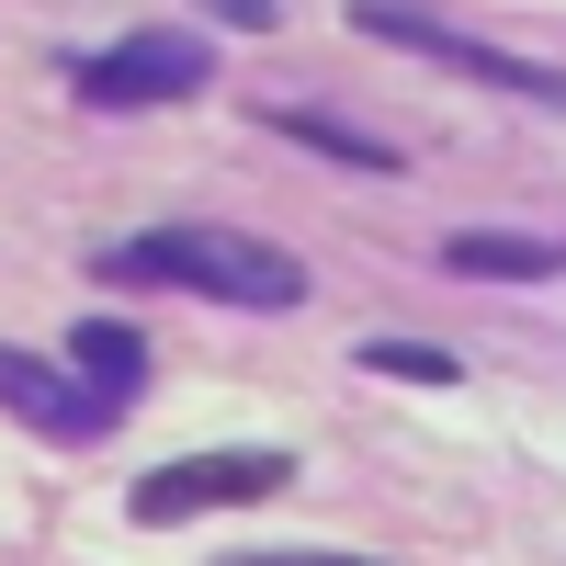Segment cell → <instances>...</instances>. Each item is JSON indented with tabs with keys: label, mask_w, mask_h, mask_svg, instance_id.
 <instances>
[{
	"label": "cell",
	"mask_w": 566,
	"mask_h": 566,
	"mask_svg": "<svg viewBox=\"0 0 566 566\" xmlns=\"http://www.w3.org/2000/svg\"><path fill=\"white\" fill-rule=\"evenodd\" d=\"M114 283H181V295H216V306H306V261H283L250 227H148V239L103 250Z\"/></svg>",
	"instance_id": "6da1fadb"
},
{
	"label": "cell",
	"mask_w": 566,
	"mask_h": 566,
	"mask_svg": "<svg viewBox=\"0 0 566 566\" xmlns=\"http://www.w3.org/2000/svg\"><path fill=\"white\" fill-rule=\"evenodd\" d=\"M352 23L386 34V45H419V57H442V69H464V80H488V91H522V103L566 114V69L510 57V45H488V34H453V23H431V12H408V0H352Z\"/></svg>",
	"instance_id": "7a4b0ae2"
},
{
	"label": "cell",
	"mask_w": 566,
	"mask_h": 566,
	"mask_svg": "<svg viewBox=\"0 0 566 566\" xmlns=\"http://www.w3.org/2000/svg\"><path fill=\"white\" fill-rule=\"evenodd\" d=\"M205 80H216L205 34H125L103 57H80V103L91 114H148V103H193Z\"/></svg>",
	"instance_id": "3957f363"
},
{
	"label": "cell",
	"mask_w": 566,
	"mask_h": 566,
	"mask_svg": "<svg viewBox=\"0 0 566 566\" xmlns=\"http://www.w3.org/2000/svg\"><path fill=\"white\" fill-rule=\"evenodd\" d=\"M295 464L283 453H193V464H159L148 488H136V522L170 533V522H193V510H227V499H272Z\"/></svg>",
	"instance_id": "277c9868"
},
{
	"label": "cell",
	"mask_w": 566,
	"mask_h": 566,
	"mask_svg": "<svg viewBox=\"0 0 566 566\" xmlns=\"http://www.w3.org/2000/svg\"><path fill=\"white\" fill-rule=\"evenodd\" d=\"M0 408H12V419H34L45 442H91V431L114 419L91 386H69L57 363H34V352H12V340H0Z\"/></svg>",
	"instance_id": "5b68a950"
},
{
	"label": "cell",
	"mask_w": 566,
	"mask_h": 566,
	"mask_svg": "<svg viewBox=\"0 0 566 566\" xmlns=\"http://www.w3.org/2000/svg\"><path fill=\"white\" fill-rule=\"evenodd\" d=\"M69 363H80V386L103 397V408H125L136 386H148V340H136L125 317H80L69 328Z\"/></svg>",
	"instance_id": "8992f818"
},
{
	"label": "cell",
	"mask_w": 566,
	"mask_h": 566,
	"mask_svg": "<svg viewBox=\"0 0 566 566\" xmlns=\"http://www.w3.org/2000/svg\"><path fill=\"white\" fill-rule=\"evenodd\" d=\"M442 261H453V272H488V283H555V272H566V239H510V227H464Z\"/></svg>",
	"instance_id": "52a82bcc"
},
{
	"label": "cell",
	"mask_w": 566,
	"mask_h": 566,
	"mask_svg": "<svg viewBox=\"0 0 566 566\" xmlns=\"http://www.w3.org/2000/svg\"><path fill=\"white\" fill-rule=\"evenodd\" d=\"M272 136H295V148H317V159H352V170H397L386 136H363L340 114H306V103H272Z\"/></svg>",
	"instance_id": "ba28073f"
},
{
	"label": "cell",
	"mask_w": 566,
	"mask_h": 566,
	"mask_svg": "<svg viewBox=\"0 0 566 566\" xmlns=\"http://www.w3.org/2000/svg\"><path fill=\"white\" fill-rule=\"evenodd\" d=\"M363 374H397V386H464V363L442 340H363Z\"/></svg>",
	"instance_id": "9c48e42d"
},
{
	"label": "cell",
	"mask_w": 566,
	"mask_h": 566,
	"mask_svg": "<svg viewBox=\"0 0 566 566\" xmlns=\"http://www.w3.org/2000/svg\"><path fill=\"white\" fill-rule=\"evenodd\" d=\"M205 12H216L227 34H272V23H283V12H272V0H205Z\"/></svg>",
	"instance_id": "30bf717a"
},
{
	"label": "cell",
	"mask_w": 566,
	"mask_h": 566,
	"mask_svg": "<svg viewBox=\"0 0 566 566\" xmlns=\"http://www.w3.org/2000/svg\"><path fill=\"white\" fill-rule=\"evenodd\" d=\"M227 566H374V555H317V544H283V555H227Z\"/></svg>",
	"instance_id": "8fae6325"
}]
</instances>
